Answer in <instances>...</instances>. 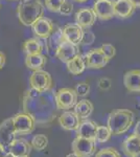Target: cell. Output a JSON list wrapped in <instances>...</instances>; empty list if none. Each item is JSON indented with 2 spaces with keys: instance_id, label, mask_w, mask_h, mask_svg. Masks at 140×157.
<instances>
[{
  "instance_id": "obj_1",
  "label": "cell",
  "mask_w": 140,
  "mask_h": 157,
  "mask_svg": "<svg viewBox=\"0 0 140 157\" xmlns=\"http://www.w3.org/2000/svg\"><path fill=\"white\" fill-rule=\"evenodd\" d=\"M44 6L39 0H22L17 9L19 21L24 26L32 27L44 16Z\"/></svg>"
},
{
  "instance_id": "obj_2",
  "label": "cell",
  "mask_w": 140,
  "mask_h": 157,
  "mask_svg": "<svg viewBox=\"0 0 140 157\" xmlns=\"http://www.w3.org/2000/svg\"><path fill=\"white\" fill-rule=\"evenodd\" d=\"M134 113L128 109H119L110 113L107 126L113 135L123 134L131 128L134 123Z\"/></svg>"
},
{
  "instance_id": "obj_3",
  "label": "cell",
  "mask_w": 140,
  "mask_h": 157,
  "mask_svg": "<svg viewBox=\"0 0 140 157\" xmlns=\"http://www.w3.org/2000/svg\"><path fill=\"white\" fill-rule=\"evenodd\" d=\"M12 121L17 135L30 134L36 128L35 117L27 112L17 113L12 117Z\"/></svg>"
},
{
  "instance_id": "obj_4",
  "label": "cell",
  "mask_w": 140,
  "mask_h": 157,
  "mask_svg": "<svg viewBox=\"0 0 140 157\" xmlns=\"http://www.w3.org/2000/svg\"><path fill=\"white\" fill-rule=\"evenodd\" d=\"M78 95L76 94L75 90L72 88H61L55 92V106L59 110H70L71 108H74L76 105Z\"/></svg>"
},
{
  "instance_id": "obj_5",
  "label": "cell",
  "mask_w": 140,
  "mask_h": 157,
  "mask_svg": "<svg viewBox=\"0 0 140 157\" xmlns=\"http://www.w3.org/2000/svg\"><path fill=\"white\" fill-rule=\"evenodd\" d=\"M16 131L13 125L12 117L7 118L0 124V151L3 154L9 152L13 141L16 139Z\"/></svg>"
},
{
  "instance_id": "obj_6",
  "label": "cell",
  "mask_w": 140,
  "mask_h": 157,
  "mask_svg": "<svg viewBox=\"0 0 140 157\" xmlns=\"http://www.w3.org/2000/svg\"><path fill=\"white\" fill-rule=\"evenodd\" d=\"M30 87L41 92H47L52 87V78L49 72L45 70H36L29 77Z\"/></svg>"
},
{
  "instance_id": "obj_7",
  "label": "cell",
  "mask_w": 140,
  "mask_h": 157,
  "mask_svg": "<svg viewBox=\"0 0 140 157\" xmlns=\"http://www.w3.org/2000/svg\"><path fill=\"white\" fill-rule=\"evenodd\" d=\"M96 141L94 139H88L83 137H76L71 144L72 152L80 157H91L95 153Z\"/></svg>"
},
{
  "instance_id": "obj_8",
  "label": "cell",
  "mask_w": 140,
  "mask_h": 157,
  "mask_svg": "<svg viewBox=\"0 0 140 157\" xmlns=\"http://www.w3.org/2000/svg\"><path fill=\"white\" fill-rule=\"evenodd\" d=\"M92 9L100 20H110L115 16L113 0H95Z\"/></svg>"
},
{
  "instance_id": "obj_9",
  "label": "cell",
  "mask_w": 140,
  "mask_h": 157,
  "mask_svg": "<svg viewBox=\"0 0 140 157\" xmlns=\"http://www.w3.org/2000/svg\"><path fill=\"white\" fill-rule=\"evenodd\" d=\"M86 66L91 69H98V68L105 67L110 60L104 54L101 48H94L88 52L85 57Z\"/></svg>"
},
{
  "instance_id": "obj_10",
  "label": "cell",
  "mask_w": 140,
  "mask_h": 157,
  "mask_svg": "<svg viewBox=\"0 0 140 157\" xmlns=\"http://www.w3.org/2000/svg\"><path fill=\"white\" fill-rule=\"evenodd\" d=\"M78 55H80V50H78V45L64 40L59 46L55 57H58L62 62L68 63L75 57H78Z\"/></svg>"
},
{
  "instance_id": "obj_11",
  "label": "cell",
  "mask_w": 140,
  "mask_h": 157,
  "mask_svg": "<svg viewBox=\"0 0 140 157\" xmlns=\"http://www.w3.org/2000/svg\"><path fill=\"white\" fill-rule=\"evenodd\" d=\"M82 123V118L74 111L66 110L59 117V124L64 130L76 131Z\"/></svg>"
},
{
  "instance_id": "obj_12",
  "label": "cell",
  "mask_w": 140,
  "mask_h": 157,
  "mask_svg": "<svg viewBox=\"0 0 140 157\" xmlns=\"http://www.w3.org/2000/svg\"><path fill=\"white\" fill-rule=\"evenodd\" d=\"M32 29L37 38H39V39H47L53 33L55 27L51 20L45 18V17H42L41 19H39L32 25Z\"/></svg>"
},
{
  "instance_id": "obj_13",
  "label": "cell",
  "mask_w": 140,
  "mask_h": 157,
  "mask_svg": "<svg viewBox=\"0 0 140 157\" xmlns=\"http://www.w3.org/2000/svg\"><path fill=\"white\" fill-rule=\"evenodd\" d=\"M63 35L66 41L78 45L82 43L84 29L78 23H67L63 29Z\"/></svg>"
},
{
  "instance_id": "obj_14",
  "label": "cell",
  "mask_w": 140,
  "mask_h": 157,
  "mask_svg": "<svg viewBox=\"0 0 140 157\" xmlns=\"http://www.w3.org/2000/svg\"><path fill=\"white\" fill-rule=\"evenodd\" d=\"M96 15L94 13L93 9L90 7H83V9L78 10L75 15L76 23L83 27V29H88V27L92 26L96 21Z\"/></svg>"
},
{
  "instance_id": "obj_15",
  "label": "cell",
  "mask_w": 140,
  "mask_h": 157,
  "mask_svg": "<svg viewBox=\"0 0 140 157\" xmlns=\"http://www.w3.org/2000/svg\"><path fill=\"white\" fill-rule=\"evenodd\" d=\"M32 146L28 140L24 138H16L9 149V153L13 156H29Z\"/></svg>"
},
{
  "instance_id": "obj_16",
  "label": "cell",
  "mask_w": 140,
  "mask_h": 157,
  "mask_svg": "<svg viewBox=\"0 0 140 157\" xmlns=\"http://www.w3.org/2000/svg\"><path fill=\"white\" fill-rule=\"evenodd\" d=\"M121 149L128 157H135L140 153V137L136 134L130 135L123 140Z\"/></svg>"
},
{
  "instance_id": "obj_17",
  "label": "cell",
  "mask_w": 140,
  "mask_h": 157,
  "mask_svg": "<svg viewBox=\"0 0 140 157\" xmlns=\"http://www.w3.org/2000/svg\"><path fill=\"white\" fill-rule=\"evenodd\" d=\"M123 84L131 92H140V69L130 70L123 75Z\"/></svg>"
},
{
  "instance_id": "obj_18",
  "label": "cell",
  "mask_w": 140,
  "mask_h": 157,
  "mask_svg": "<svg viewBox=\"0 0 140 157\" xmlns=\"http://www.w3.org/2000/svg\"><path fill=\"white\" fill-rule=\"evenodd\" d=\"M97 127L98 126L94 121L90 120H84L81 123L78 129L75 131L76 136L78 137L94 139L95 140V134H96V130H97Z\"/></svg>"
},
{
  "instance_id": "obj_19",
  "label": "cell",
  "mask_w": 140,
  "mask_h": 157,
  "mask_svg": "<svg viewBox=\"0 0 140 157\" xmlns=\"http://www.w3.org/2000/svg\"><path fill=\"white\" fill-rule=\"evenodd\" d=\"M46 41V48L51 56H55L57 54V50L59 46L61 45V43L64 41V35H63V29L57 27L51 35L47 38Z\"/></svg>"
},
{
  "instance_id": "obj_20",
  "label": "cell",
  "mask_w": 140,
  "mask_h": 157,
  "mask_svg": "<svg viewBox=\"0 0 140 157\" xmlns=\"http://www.w3.org/2000/svg\"><path fill=\"white\" fill-rule=\"evenodd\" d=\"M136 7L130 0H115L114 1V13L119 18H128L133 14Z\"/></svg>"
},
{
  "instance_id": "obj_21",
  "label": "cell",
  "mask_w": 140,
  "mask_h": 157,
  "mask_svg": "<svg viewBox=\"0 0 140 157\" xmlns=\"http://www.w3.org/2000/svg\"><path fill=\"white\" fill-rule=\"evenodd\" d=\"M46 57L43 54H37V55H28L26 56L25 59V65L28 69L36 71V70H41L43 67L46 65Z\"/></svg>"
},
{
  "instance_id": "obj_22",
  "label": "cell",
  "mask_w": 140,
  "mask_h": 157,
  "mask_svg": "<svg viewBox=\"0 0 140 157\" xmlns=\"http://www.w3.org/2000/svg\"><path fill=\"white\" fill-rule=\"evenodd\" d=\"M73 109H74L73 111H74L76 114L82 118V120H86V118H88L89 116L92 114L93 104L91 103L90 101L84 98V100L78 101Z\"/></svg>"
},
{
  "instance_id": "obj_23",
  "label": "cell",
  "mask_w": 140,
  "mask_h": 157,
  "mask_svg": "<svg viewBox=\"0 0 140 157\" xmlns=\"http://www.w3.org/2000/svg\"><path fill=\"white\" fill-rule=\"evenodd\" d=\"M66 65H67L68 71H69L71 75H81L82 72H84L86 67H87L86 66L85 58H83L81 55H78L74 59H72L68 63H66Z\"/></svg>"
},
{
  "instance_id": "obj_24",
  "label": "cell",
  "mask_w": 140,
  "mask_h": 157,
  "mask_svg": "<svg viewBox=\"0 0 140 157\" xmlns=\"http://www.w3.org/2000/svg\"><path fill=\"white\" fill-rule=\"evenodd\" d=\"M22 48H23V52L26 54V56L42 54L43 52V46L41 42L37 38H30V39H27L26 41H24Z\"/></svg>"
},
{
  "instance_id": "obj_25",
  "label": "cell",
  "mask_w": 140,
  "mask_h": 157,
  "mask_svg": "<svg viewBox=\"0 0 140 157\" xmlns=\"http://www.w3.org/2000/svg\"><path fill=\"white\" fill-rule=\"evenodd\" d=\"M32 148L37 151H43L48 146V138L44 134H37L30 140Z\"/></svg>"
},
{
  "instance_id": "obj_26",
  "label": "cell",
  "mask_w": 140,
  "mask_h": 157,
  "mask_svg": "<svg viewBox=\"0 0 140 157\" xmlns=\"http://www.w3.org/2000/svg\"><path fill=\"white\" fill-rule=\"evenodd\" d=\"M112 135L110 129L108 126H98L95 134V141L99 144H104L110 139Z\"/></svg>"
},
{
  "instance_id": "obj_27",
  "label": "cell",
  "mask_w": 140,
  "mask_h": 157,
  "mask_svg": "<svg viewBox=\"0 0 140 157\" xmlns=\"http://www.w3.org/2000/svg\"><path fill=\"white\" fill-rule=\"evenodd\" d=\"M66 0H44V4L46 9L51 13H59L61 6Z\"/></svg>"
},
{
  "instance_id": "obj_28",
  "label": "cell",
  "mask_w": 140,
  "mask_h": 157,
  "mask_svg": "<svg viewBox=\"0 0 140 157\" xmlns=\"http://www.w3.org/2000/svg\"><path fill=\"white\" fill-rule=\"evenodd\" d=\"M74 90L78 97L85 98V97H87L89 94V92H90V86L86 82H81L75 86Z\"/></svg>"
},
{
  "instance_id": "obj_29",
  "label": "cell",
  "mask_w": 140,
  "mask_h": 157,
  "mask_svg": "<svg viewBox=\"0 0 140 157\" xmlns=\"http://www.w3.org/2000/svg\"><path fill=\"white\" fill-rule=\"evenodd\" d=\"M95 157H120V154L114 148H105L98 151Z\"/></svg>"
},
{
  "instance_id": "obj_30",
  "label": "cell",
  "mask_w": 140,
  "mask_h": 157,
  "mask_svg": "<svg viewBox=\"0 0 140 157\" xmlns=\"http://www.w3.org/2000/svg\"><path fill=\"white\" fill-rule=\"evenodd\" d=\"M101 50L104 52V54L107 56V58H108L109 60H111L112 58L115 57L116 55V49L115 47L113 46L112 44H109V43H106V44H103L100 46Z\"/></svg>"
},
{
  "instance_id": "obj_31",
  "label": "cell",
  "mask_w": 140,
  "mask_h": 157,
  "mask_svg": "<svg viewBox=\"0 0 140 157\" xmlns=\"http://www.w3.org/2000/svg\"><path fill=\"white\" fill-rule=\"evenodd\" d=\"M73 12V4L71 3V2L69 1H66L63 3V6H61V9H60V14H62V15H64V16H69V15H71V13Z\"/></svg>"
},
{
  "instance_id": "obj_32",
  "label": "cell",
  "mask_w": 140,
  "mask_h": 157,
  "mask_svg": "<svg viewBox=\"0 0 140 157\" xmlns=\"http://www.w3.org/2000/svg\"><path fill=\"white\" fill-rule=\"evenodd\" d=\"M112 86V81L109 78H100L98 80V87L100 88L101 90H108L110 89Z\"/></svg>"
},
{
  "instance_id": "obj_33",
  "label": "cell",
  "mask_w": 140,
  "mask_h": 157,
  "mask_svg": "<svg viewBox=\"0 0 140 157\" xmlns=\"http://www.w3.org/2000/svg\"><path fill=\"white\" fill-rule=\"evenodd\" d=\"M94 39H95V37H94V34L92 32H85L84 30V36H83V40H82V43L84 44H92L94 42Z\"/></svg>"
},
{
  "instance_id": "obj_34",
  "label": "cell",
  "mask_w": 140,
  "mask_h": 157,
  "mask_svg": "<svg viewBox=\"0 0 140 157\" xmlns=\"http://www.w3.org/2000/svg\"><path fill=\"white\" fill-rule=\"evenodd\" d=\"M6 55H4V52H2L1 50H0V69H2V68L4 67V65H6Z\"/></svg>"
},
{
  "instance_id": "obj_35",
  "label": "cell",
  "mask_w": 140,
  "mask_h": 157,
  "mask_svg": "<svg viewBox=\"0 0 140 157\" xmlns=\"http://www.w3.org/2000/svg\"><path fill=\"white\" fill-rule=\"evenodd\" d=\"M134 134H136L138 137H140V121H138V123H137L136 126H135Z\"/></svg>"
},
{
  "instance_id": "obj_36",
  "label": "cell",
  "mask_w": 140,
  "mask_h": 157,
  "mask_svg": "<svg viewBox=\"0 0 140 157\" xmlns=\"http://www.w3.org/2000/svg\"><path fill=\"white\" fill-rule=\"evenodd\" d=\"M134 4L135 7H140V0H130Z\"/></svg>"
},
{
  "instance_id": "obj_37",
  "label": "cell",
  "mask_w": 140,
  "mask_h": 157,
  "mask_svg": "<svg viewBox=\"0 0 140 157\" xmlns=\"http://www.w3.org/2000/svg\"><path fill=\"white\" fill-rule=\"evenodd\" d=\"M66 157H80V156H78V155H76V154H75V153H73V152H72V153L68 154V155H67V156H66Z\"/></svg>"
},
{
  "instance_id": "obj_38",
  "label": "cell",
  "mask_w": 140,
  "mask_h": 157,
  "mask_svg": "<svg viewBox=\"0 0 140 157\" xmlns=\"http://www.w3.org/2000/svg\"><path fill=\"white\" fill-rule=\"evenodd\" d=\"M76 2H80V3H83V2H86L87 0H75Z\"/></svg>"
},
{
  "instance_id": "obj_39",
  "label": "cell",
  "mask_w": 140,
  "mask_h": 157,
  "mask_svg": "<svg viewBox=\"0 0 140 157\" xmlns=\"http://www.w3.org/2000/svg\"><path fill=\"white\" fill-rule=\"evenodd\" d=\"M3 155H4V154H3V153H2V152H1V151H0V157H3Z\"/></svg>"
},
{
  "instance_id": "obj_40",
  "label": "cell",
  "mask_w": 140,
  "mask_h": 157,
  "mask_svg": "<svg viewBox=\"0 0 140 157\" xmlns=\"http://www.w3.org/2000/svg\"><path fill=\"white\" fill-rule=\"evenodd\" d=\"M135 157H140V153H139V154H137V155L135 156Z\"/></svg>"
},
{
  "instance_id": "obj_41",
  "label": "cell",
  "mask_w": 140,
  "mask_h": 157,
  "mask_svg": "<svg viewBox=\"0 0 140 157\" xmlns=\"http://www.w3.org/2000/svg\"><path fill=\"white\" fill-rule=\"evenodd\" d=\"M18 157H29V156H18Z\"/></svg>"
}]
</instances>
